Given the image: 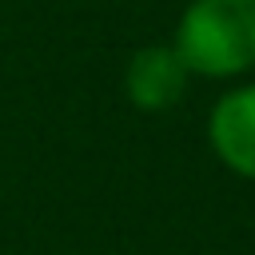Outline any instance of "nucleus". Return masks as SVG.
<instances>
[{"mask_svg": "<svg viewBox=\"0 0 255 255\" xmlns=\"http://www.w3.org/2000/svg\"><path fill=\"white\" fill-rule=\"evenodd\" d=\"M171 48L191 76L231 80L255 68V0H191Z\"/></svg>", "mask_w": 255, "mask_h": 255, "instance_id": "f257e3e1", "label": "nucleus"}, {"mask_svg": "<svg viewBox=\"0 0 255 255\" xmlns=\"http://www.w3.org/2000/svg\"><path fill=\"white\" fill-rule=\"evenodd\" d=\"M207 139L227 171L255 179V84L231 88L211 104Z\"/></svg>", "mask_w": 255, "mask_h": 255, "instance_id": "f03ea898", "label": "nucleus"}, {"mask_svg": "<svg viewBox=\"0 0 255 255\" xmlns=\"http://www.w3.org/2000/svg\"><path fill=\"white\" fill-rule=\"evenodd\" d=\"M187 80H191V72L183 68V60L171 44H147L128 60L124 92L139 112H163L183 100Z\"/></svg>", "mask_w": 255, "mask_h": 255, "instance_id": "7ed1b4c3", "label": "nucleus"}]
</instances>
